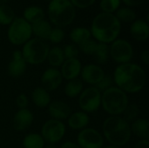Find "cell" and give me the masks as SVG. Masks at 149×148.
I'll use <instances>...</instances> for the list:
<instances>
[{"mask_svg": "<svg viewBox=\"0 0 149 148\" xmlns=\"http://www.w3.org/2000/svg\"><path fill=\"white\" fill-rule=\"evenodd\" d=\"M113 83L115 86L128 93L141 92L147 82V74L144 69L134 63L118 65L113 72Z\"/></svg>", "mask_w": 149, "mask_h": 148, "instance_id": "6da1fadb", "label": "cell"}, {"mask_svg": "<svg viewBox=\"0 0 149 148\" xmlns=\"http://www.w3.org/2000/svg\"><path fill=\"white\" fill-rule=\"evenodd\" d=\"M121 31V24L115 15L101 12L93 20L91 25V35L99 42L110 44L116 40Z\"/></svg>", "mask_w": 149, "mask_h": 148, "instance_id": "7a4b0ae2", "label": "cell"}, {"mask_svg": "<svg viewBox=\"0 0 149 148\" xmlns=\"http://www.w3.org/2000/svg\"><path fill=\"white\" fill-rule=\"evenodd\" d=\"M102 133L110 145L120 147L127 144L132 136L130 123L121 116H109L107 118L102 125Z\"/></svg>", "mask_w": 149, "mask_h": 148, "instance_id": "3957f363", "label": "cell"}, {"mask_svg": "<svg viewBox=\"0 0 149 148\" xmlns=\"http://www.w3.org/2000/svg\"><path fill=\"white\" fill-rule=\"evenodd\" d=\"M128 104V95L115 85L101 92V106L110 116H121Z\"/></svg>", "mask_w": 149, "mask_h": 148, "instance_id": "277c9868", "label": "cell"}, {"mask_svg": "<svg viewBox=\"0 0 149 148\" xmlns=\"http://www.w3.org/2000/svg\"><path fill=\"white\" fill-rule=\"evenodd\" d=\"M48 16L57 27H65L75 18V7L69 0H52L48 5Z\"/></svg>", "mask_w": 149, "mask_h": 148, "instance_id": "5b68a950", "label": "cell"}, {"mask_svg": "<svg viewBox=\"0 0 149 148\" xmlns=\"http://www.w3.org/2000/svg\"><path fill=\"white\" fill-rule=\"evenodd\" d=\"M49 50L50 47L45 40L35 38L28 40L21 51L26 64L38 65L46 60Z\"/></svg>", "mask_w": 149, "mask_h": 148, "instance_id": "8992f818", "label": "cell"}, {"mask_svg": "<svg viewBox=\"0 0 149 148\" xmlns=\"http://www.w3.org/2000/svg\"><path fill=\"white\" fill-rule=\"evenodd\" d=\"M32 35L31 25L24 17H15L9 26L7 37L14 45H24Z\"/></svg>", "mask_w": 149, "mask_h": 148, "instance_id": "52a82bcc", "label": "cell"}, {"mask_svg": "<svg viewBox=\"0 0 149 148\" xmlns=\"http://www.w3.org/2000/svg\"><path fill=\"white\" fill-rule=\"evenodd\" d=\"M78 103L82 112L93 113L101 106V92L95 86H89L82 91Z\"/></svg>", "mask_w": 149, "mask_h": 148, "instance_id": "ba28073f", "label": "cell"}, {"mask_svg": "<svg viewBox=\"0 0 149 148\" xmlns=\"http://www.w3.org/2000/svg\"><path fill=\"white\" fill-rule=\"evenodd\" d=\"M109 54L112 59L119 65L130 63L134 57V48L126 39H116L109 46Z\"/></svg>", "mask_w": 149, "mask_h": 148, "instance_id": "9c48e42d", "label": "cell"}, {"mask_svg": "<svg viewBox=\"0 0 149 148\" xmlns=\"http://www.w3.org/2000/svg\"><path fill=\"white\" fill-rule=\"evenodd\" d=\"M66 128L63 121L57 120H48L41 127V136L45 143L57 144L63 140L65 135Z\"/></svg>", "mask_w": 149, "mask_h": 148, "instance_id": "30bf717a", "label": "cell"}, {"mask_svg": "<svg viewBox=\"0 0 149 148\" xmlns=\"http://www.w3.org/2000/svg\"><path fill=\"white\" fill-rule=\"evenodd\" d=\"M77 144L80 148H103L104 137L98 130L86 127L78 133Z\"/></svg>", "mask_w": 149, "mask_h": 148, "instance_id": "8fae6325", "label": "cell"}, {"mask_svg": "<svg viewBox=\"0 0 149 148\" xmlns=\"http://www.w3.org/2000/svg\"><path fill=\"white\" fill-rule=\"evenodd\" d=\"M40 81L42 87L50 92L57 90L61 85L63 78L58 68L49 67L42 73Z\"/></svg>", "mask_w": 149, "mask_h": 148, "instance_id": "7c38bea8", "label": "cell"}, {"mask_svg": "<svg viewBox=\"0 0 149 148\" xmlns=\"http://www.w3.org/2000/svg\"><path fill=\"white\" fill-rule=\"evenodd\" d=\"M105 72L100 65L96 64H88L82 66L80 77L82 82H85L91 86L96 85L105 76Z\"/></svg>", "mask_w": 149, "mask_h": 148, "instance_id": "4fadbf2b", "label": "cell"}, {"mask_svg": "<svg viewBox=\"0 0 149 148\" xmlns=\"http://www.w3.org/2000/svg\"><path fill=\"white\" fill-rule=\"evenodd\" d=\"M82 69V64L79 58L65 59L60 66V72L63 79L67 81L79 79Z\"/></svg>", "mask_w": 149, "mask_h": 148, "instance_id": "5bb4252c", "label": "cell"}, {"mask_svg": "<svg viewBox=\"0 0 149 148\" xmlns=\"http://www.w3.org/2000/svg\"><path fill=\"white\" fill-rule=\"evenodd\" d=\"M27 64L23 58L22 51L18 50L14 51L12 53V59L8 65V74L13 79L20 78L25 72Z\"/></svg>", "mask_w": 149, "mask_h": 148, "instance_id": "9a60e30c", "label": "cell"}, {"mask_svg": "<svg viewBox=\"0 0 149 148\" xmlns=\"http://www.w3.org/2000/svg\"><path fill=\"white\" fill-rule=\"evenodd\" d=\"M34 115L31 110L26 109H18L15 113L12 120L13 128L17 132H23L27 130L33 123Z\"/></svg>", "mask_w": 149, "mask_h": 148, "instance_id": "2e32d148", "label": "cell"}, {"mask_svg": "<svg viewBox=\"0 0 149 148\" xmlns=\"http://www.w3.org/2000/svg\"><path fill=\"white\" fill-rule=\"evenodd\" d=\"M47 109L51 118L59 121L67 120L72 113V109L70 106L61 100L51 101V103L47 106Z\"/></svg>", "mask_w": 149, "mask_h": 148, "instance_id": "e0dca14e", "label": "cell"}, {"mask_svg": "<svg viewBox=\"0 0 149 148\" xmlns=\"http://www.w3.org/2000/svg\"><path fill=\"white\" fill-rule=\"evenodd\" d=\"M90 123V117L82 111H77L70 114L67 119L68 126L75 131H81L87 127Z\"/></svg>", "mask_w": 149, "mask_h": 148, "instance_id": "ac0fdd59", "label": "cell"}, {"mask_svg": "<svg viewBox=\"0 0 149 148\" xmlns=\"http://www.w3.org/2000/svg\"><path fill=\"white\" fill-rule=\"evenodd\" d=\"M130 33L136 41L144 42L148 40L149 37L148 23L142 19L134 20L130 27Z\"/></svg>", "mask_w": 149, "mask_h": 148, "instance_id": "d6986e66", "label": "cell"}, {"mask_svg": "<svg viewBox=\"0 0 149 148\" xmlns=\"http://www.w3.org/2000/svg\"><path fill=\"white\" fill-rule=\"evenodd\" d=\"M132 134L141 140L149 139V121L147 119H136L130 124Z\"/></svg>", "mask_w": 149, "mask_h": 148, "instance_id": "ffe728a7", "label": "cell"}, {"mask_svg": "<svg viewBox=\"0 0 149 148\" xmlns=\"http://www.w3.org/2000/svg\"><path fill=\"white\" fill-rule=\"evenodd\" d=\"M31 100L38 108H46L52 101L50 92L42 86L36 87L31 92Z\"/></svg>", "mask_w": 149, "mask_h": 148, "instance_id": "44dd1931", "label": "cell"}, {"mask_svg": "<svg viewBox=\"0 0 149 148\" xmlns=\"http://www.w3.org/2000/svg\"><path fill=\"white\" fill-rule=\"evenodd\" d=\"M31 25V31L32 34H34L37 38L42 39V40H47L50 33L52 31V25L49 22L43 19L37 23H34Z\"/></svg>", "mask_w": 149, "mask_h": 148, "instance_id": "7402d4cb", "label": "cell"}, {"mask_svg": "<svg viewBox=\"0 0 149 148\" xmlns=\"http://www.w3.org/2000/svg\"><path fill=\"white\" fill-rule=\"evenodd\" d=\"M83 90H84V85L82 80L79 79H75L67 81L64 88V92L65 96H67L68 98L74 99L79 97Z\"/></svg>", "mask_w": 149, "mask_h": 148, "instance_id": "603a6c76", "label": "cell"}, {"mask_svg": "<svg viewBox=\"0 0 149 148\" xmlns=\"http://www.w3.org/2000/svg\"><path fill=\"white\" fill-rule=\"evenodd\" d=\"M46 60L48 61L51 67L53 68L60 67L64 63V61L65 60L62 48L59 46H54L52 49H50Z\"/></svg>", "mask_w": 149, "mask_h": 148, "instance_id": "cb8c5ba5", "label": "cell"}, {"mask_svg": "<svg viewBox=\"0 0 149 148\" xmlns=\"http://www.w3.org/2000/svg\"><path fill=\"white\" fill-rule=\"evenodd\" d=\"M45 18V12L38 6H29L24 10V19L30 24L37 23Z\"/></svg>", "mask_w": 149, "mask_h": 148, "instance_id": "d4e9b609", "label": "cell"}, {"mask_svg": "<svg viewBox=\"0 0 149 148\" xmlns=\"http://www.w3.org/2000/svg\"><path fill=\"white\" fill-rule=\"evenodd\" d=\"M45 141L40 133H31L23 139L24 148H44Z\"/></svg>", "mask_w": 149, "mask_h": 148, "instance_id": "484cf974", "label": "cell"}, {"mask_svg": "<svg viewBox=\"0 0 149 148\" xmlns=\"http://www.w3.org/2000/svg\"><path fill=\"white\" fill-rule=\"evenodd\" d=\"M91 31L85 27H76L70 32V39L76 44H80L91 38Z\"/></svg>", "mask_w": 149, "mask_h": 148, "instance_id": "4316f807", "label": "cell"}, {"mask_svg": "<svg viewBox=\"0 0 149 148\" xmlns=\"http://www.w3.org/2000/svg\"><path fill=\"white\" fill-rule=\"evenodd\" d=\"M93 56L94 57V59L99 65H105L110 58L109 46L107 44L98 42L96 50H95Z\"/></svg>", "mask_w": 149, "mask_h": 148, "instance_id": "83f0119b", "label": "cell"}, {"mask_svg": "<svg viewBox=\"0 0 149 148\" xmlns=\"http://www.w3.org/2000/svg\"><path fill=\"white\" fill-rule=\"evenodd\" d=\"M15 18V13L11 7L7 4L0 5V24L8 25Z\"/></svg>", "mask_w": 149, "mask_h": 148, "instance_id": "f1b7e54d", "label": "cell"}, {"mask_svg": "<svg viewBox=\"0 0 149 148\" xmlns=\"http://www.w3.org/2000/svg\"><path fill=\"white\" fill-rule=\"evenodd\" d=\"M115 17L120 22H124V23H130L134 22L136 18V14L135 12L130 9L129 7H123L119 9L116 11Z\"/></svg>", "mask_w": 149, "mask_h": 148, "instance_id": "f546056e", "label": "cell"}, {"mask_svg": "<svg viewBox=\"0 0 149 148\" xmlns=\"http://www.w3.org/2000/svg\"><path fill=\"white\" fill-rule=\"evenodd\" d=\"M140 113V109H139V106L137 104H134V103H129L127 107L125 108L123 113L121 114L122 118L127 121L128 123L130 122H133L134 120L138 119V115Z\"/></svg>", "mask_w": 149, "mask_h": 148, "instance_id": "4dcf8cb0", "label": "cell"}, {"mask_svg": "<svg viewBox=\"0 0 149 148\" xmlns=\"http://www.w3.org/2000/svg\"><path fill=\"white\" fill-rule=\"evenodd\" d=\"M97 44H98V42L90 38V39H87L85 42L81 43L80 44H79V50H80L86 55L93 56L96 50Z\"/></svg>", "mask_w": 149, "mask_h": 148, "instance_id": "1f68e13d", "label": "cell"}, {"mask_svg": "<svg viewBox=\"0 0 149 148\" xmlns=\"http://www.w3.org/2000/svg\"><path fill=\"white\" fill-rule=\"evenodd\" d=\"M120 3V0H101L100 8L103 12L106 13H113L118 10Z\"/></svg>", "mask_w": 149, "mask_h": 148, "instance_id": "d6a6232c", "label": "cell"}, {"mask_svg": "<svg viewBox=\"0 0 149 148\" xmlns=\"http://www.w3.org/2000/svg\"><path fill=\"white\" fill-rule=\"evenodd\" d=\"M63 53L65 56V59H71V58H78L79 50V47L73 44H66L64 48H62Z\"/></svg>", "mask_w": 149, "mask_h": 148, "instance_id": "836d02e7", "label": "cell"}, {"mask_svg": "<svg viewBox=\"0 0 149 148\" xmlns=\"http://www.w3.org/2000/svg\"><path fill=\"white\" fill-rule=\"evenodd\" d=\"M64 38H65V31L62 30V28L56 27L52 29L48 40L53 44H58L62 42Z\"/></svg>", "mask_w": 149, "mask_h": 148, "instance_id": "e575fe53", "label": "cell"}, {"mask_svg": "<svg viewBox=\"0 0 149 148\" xmlns=\"http://www.w3.org/2000/svg\"><path fill=\"white\" fill-rule=\"evenodd\" d=\"M113 79L112 76H110L109 74H105V76L103 77V79L96 85H94L97 89H99L101 92L106 91L107 89L113 86Z\"/></svg>", "mask_w": 149, "mask_h": 148, "instance_id": "d590c367", "label": "cell"}, {"mask_svg": "<svg viewBox=\"0 0 149 148\" xmlns=\"http://www.w3.org/2000/svg\"><path fill=\"white\" fill-rule=\"evenodd\" d=\"M16 105L18 109H26L29 105V98L24 93H20L16 98Z\"/></svg>", "mask_w": 149, "mask_h": 148, "instance_id": "8d00e7d4", "label": "cell"}, {"mask_svg": "<svg viewBox=\"0 0 149 148\" xmlns=\"http://www.w3.org/2000/svg\"><path fill=\"white\" fill-rule=\"evenodd\" d=\"M74 7H78L80 9L88 8L94 3L96 0H69Z\"/></svg>", "mask_w": 149, "mask_h": 148, "instance_id": "74e56055", "label": "cell"}, {"mask_svg": "<svg viewBox=\"0 0 149 148\" xmlns=\"http://www.w3.org/2000/svg\"><path fill=\"white\" fill-rule=\"evenodd\" d=\"M124 2V3H126L127 6H131V7H135V6H139L141 3H144L145 0H122Z\"/></svg>", "mask_w": 149, "mask_h": 148, "instance_id": "f35d334b", "label": "cell"}, {"mask_svg": "<svg viewBox=\"0 0 149 148\" xmlns=\"http://www.w3.org/2000/svg\"><path fill=\"white\" fill-rule=\"evenodd\" d=\"M141 61L146 65H149V51L148 50H144L141 54Z\"/></svg>", "mask_w": 149, "mask_h": 148, "instance_id": "ab89813d", "label": "cell"}, {"mask_svg": "<svg viewBox=\"0 0 149 148\" xmlns=\"http://www.w3.org/2000/svg\"><path fill=\"white\" fill-rule=\"evenodd\" d=\"M134 148H149L148 140H139Z\"/></svg>", "mask_w": 149, "mask_h": 148, "instance_id": "60d3db41", "label": "cell"}, {"mask_svg": "<svg viewBox=\"0 0 149 148\" xmlns=\"http://www.w3.org/2000/svg\"><path fill=\"white\" fill-rule=\"evenodd\" d=\"M60 148H80L77 143H74V142H72V141H65L64 142Z\"/></svg>", "mask_w": 149, "mask_h": 148, "instance_id": "b9f144b4", "label": "cell"}, {"mask_svg": "<svg viewBox=\"0 0 149 148\" xmlns=\"http://www.w3.org/2000/svg\"><path fill=\"white\" fill-rule=\"evenodd\" d=\"M44 148H58L56 144H50V143H45Z\"/></svg>", "mask_w": 149, "mask_h": 148, "instance_id": "7bdbcfd3", "label": "cell"}, {"mask_svg": "<svg viewBox=\"0 0 149 148\" xmlns=\"http://www.w3.org/2000/svg\"><path fill=\"white\" fill-rule=\"evenodd\" d=\"M103 148H120V147H116V146H113V145H108V146H104Z\"/></svg>", "mask_w": 149, "mask_h": 148, "instance_id": "ee69618b", "label": "cell"}, {"mask_svg": "<svg viewBox=\"0 0 149 148\" xmlns=\"http://www.w3.org/2000/svg\"><path fill=\"white\" fill-rule=\"evenodd\" d=\"M7 1H8V0H0V5H1V4H5V3H7Z\"/></svg>", "mask_w": 149, "mask_h": 148, "instance_id": "f6af8a7d", "label": "cell"}, {"mask_svg": "<svg viewBox=\"0 0 149 148\" xmlns=\"http://www.w3.org/2000/svg\"><path fill=\"white\" fill-rule=\"evenodd\" d=\"M49 1H52V0H49Z\"/></svg>", "mask_w": 149, "mask_h": 148, "instance_id": "bcb514c9", "label": "cell"}]
</instances>
